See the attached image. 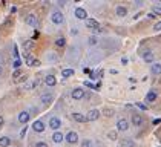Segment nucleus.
<instances>
[{
	"mask_svg": "<svg viewBox=\"0 0 161 147\" xmlns=\"http://www.w3.org/2000/svg\"><path fill=\"white\" fill-rule=\"evenodd\" d=\"M32 46H34V42H32V40L25 42V49H32Z\"/></svg>",
	"mask_w": 161,
	"mask_h": 147,
	"instance_id": "bb28decb",
	"label": "nucleus"
},
{
	"mask_svg": "<svg viewBox=\"0 0 161 147\" xmlns=\"http://www.w3.org/2000/svg\"><path fill=\"white\" fill-rule=\"evenodd\" d=\"M107 138H109V139H117V132L115 130H111L109 133H107Z\"/></svg>",
	"mask_w": 161,
	"mask_h": 147,
	"instance_id": "c85d7f7f",
	"label": "nucleus"
},
{
	"mask_svg": "<svg viewBox=\"0 0 161 147\" xmlns=\"http://www.w3.org/2000/svg\"><path fill=\"white\" fill-rule=\"evenodd\" d=\"M135 144H133V141H131V139H123L121 141V147H133Z\"/></svg>",
	"mask_w": 161,
	"mask_h": 147,
	"instance_id": "393cba45",
	"label": "nucleus"
},
{
	"mask_svg": "<svg viewBox=\"0 0 161 147\" xmlns=\"http://www.w3.org/2000/svg\"><path fill=\"white\" fill-rule=\"evenodd\" d=\"M37 84H38V80H35V81H31V83L26 84V89H34V86H37Z\"/></svg>",
	"mask_w": 161,
	"mask_h": 147,
	"instance_id": "cd10ccee",
	"label": "nucleus"
},
{
	"mask_svg": "<svg viewBox=\"0 0 161 147\" xmlns=\"http://www.w3.org/2000/svg\"><path fill=\"white\" fill-rule=\"evenodd\" d=\"M98 117H100V112L97 109H92V110H89L88 115H86V121H95Z\"/></svg>",
	"mask_w": 161,
	"mask_h": 147,
	"instance_id": "f03ea898",
	"label": "nucleus"
},
{
	"mask_svg": "<svg viewBox=\"0 0 161 147\" xmlns=\"http://www.w3.org/2000/svg\"><path fill=\"white\" fill-rule=\"evenodd\" d=\"M86 26L88 28H91V29H98V22L97 20H94V18H86Z\"/></svg>",
	"mask_w": 161,
	"mask_h": 147,
	"instance_id": "1a4fd4ad",
	"label": "nucleus"
},
{
	"mask_svg": "<svg viewBox=\"0 0 161 147\" xmlns=\"http://www.w3.org/2000/svg\"><path fill=\"white\" fill-rule=\"evenodd\" d=\"M35 147H48V144H46V143H37Z\"/></svg>",
	"mask_w": 161,
	"mask_h": 147,
	"instance_id": "4c0bfd02",
	"label": "nucleus"
},
{
	"mask_svg": "<svg viewBox=\"0 0 161 147\" xmlns=\"http://www.w3.org/2000/svg\"><path fill=\"white\" fill-rule=\"evenodd\" d=\"M117 129L121 130V132H126L127 129H129V123H127L124 118H120L118 121H117Z\"/></svg>",
	"mask_w": 161,
	"mask_h": 147,
	"instance_id": "f257e3e1",
	"label": "nucleus"
},
{
	"mask_svg": "<svg viewBox=\"0 0 161 147\" xmlns=\"http://www.w3.org/2000/svg\"><path fill=\"white\" fill-rule=\"evenodd\" d=\"M2 124H3V117L0 115V126H2Z\"/></svg>",
	"mask_w": 161,
	"mask_h": 147,
	"instance_id": "79ce46f5",
	"label": "nucleus"
},
{
	"mask_svg": "<svg viewBox=\"0 0 161 147\" xmlns=\"http://www.w3.org/2000/svg\"><path fill=\"white\" fill-rule=\"evenodd\" d=\"M66 141H68L69 144H75L78 141V135L75 132H69L68 135H66Z\"/></svg>",
	"mask_w": 161,
	"mask_h": 147,
	"instance_id": "39448f33",
	"label": "nucleus"
},
{
	"mask_svg": "<svg viewBox=\"0 0 161 147\" xmlns=\"http://www.w3.org/2000/svg\"><path fill=\"white\" fill-rule=\"evenodd\" d=\"M137 107H140L141 110H146V106H144L143 103H137Z\"/></svg>",
	"mask_w": 161,
	"mask_h": 147,
	"instance_id": "c9c22d12",
	"label": "nucleus"
},
{
	"mask_svg": "<svg viewBox=\"0 0 161 147\" xmlns=\"http://www.w3.org/2000/svg\"><path fill=\"white\" fill-rule=\"evenodd\" d=\"M121 63H123V64H127V58H126V57L121 58Z\"/></svg>",
	"mask_w": 161,
	"mask_h": 147,
	"instance_id": "ea45409f",
	"label": "nucleus"
},
{
	"mask_svg": "<svg viewBox=\"0 0 161 147\" xmlns=\"http://www.w3.org/2000/svg\"><path fill=\"white\" fill-rule=\"evenodd\" d=\"M84 86H86V88H92V89H94V84L89 83V81H84Z\"/></svg>",
	"mask_w": 161,
	"mask_h": 147,
	"instance_id": "58836bf2",
	"label": "nucleus"
},
{
	"mask_svg": "<svg viewBox=\"0 0 161 147\" xmlns=\"http://www.w3.org/2000/svg\"><path fill=\"white\" fill-rule=\"evenodd\" d=\"M153 31H161V22H158L155 26H153Z\"/></svg>",
	"mask_w": 161,
	"mask_h": 147,
	"instance_id": "f704fd0d",
	"label": "nucleus"
},
{
	"mask_svg": "<svg viewBox=\"0 0 161 147\" xmlns=\"http://www.w3.org/2000/svg\"><path fill=\"white\" fill-rule=\"evenodd\" d=\"M2 72H3V69H2V66H0V75H2Z\"/></svg>",
	"mask_w": 161,
	"mask_h": 147,
	"instance_id": "37998d69",
	"label": "nucleus"
},
{
	"mask_svg": "<svg viewBox=\"0 0 161 147\" xmlns=\"http://www.w3.org/2000/svg\"><path fill=\"white\" fill-rule=\"evenodd\" d=\"M25 22H26V23H28L29 26H32V28H35V26L38 25V22H37V17H35L34 14H29L28 17H26V18H25Z\"/></svg>",
	"mask_w": 161,
	"mask_h": 147,
	"instance_id": "7ed1b4c3",
	"label": "nucleus"
},
{
	"mask_svg": "<svg viewBox=\"0 0 161 147\" xmlns=\"http://www.w3.org/2000/svg\"><path fill=\"white\" fill-rule=\"evenodd\" d=\"M18 121L22 124L28 123L29 121V112H22V113H20V115H18Z\"/></svg>",
	"mask_w": 161,
	"mask_h": 147,
	"instance_id": "9b49d317",
	"label": "nucleus"
},
{
	"mask_svg": "<svg viewBox=\"0 0 161 147\" xmlns=\"http://www.w3.org/2000/svg\"><path fill=\"white\" fill-rule=\"evenodd\" d=\"M42 103L45 106H48V104L52 103V95H51V93H43V95H42Z\"/></svg>",
	"mask_w": 161,
	"mask_h": 147,
	"instance_id": "ddd939ff",
	"label": "nucleus"
},
{
	"mask_svg": "<svg viewBox=\"0 0 161 147\" xmlns=\"http://www.w3.org/2000/svg\"><path fill=\"white\" fill-rule=\"evenodd\" d=\"M26 61H28V66H38V64H40L38 60L32 58V57H29V55H26Z\"/></svg>",
	"mask_w": 161,
	"mask_h": 147,
	"instance_id": "412c9836",
	"label": "nucleus"
},
{
	"mask_svg": "<svg viewBox=\"0 0 161 147\" xmlns=\"http://www.w3.org/2000/svg\"><path fill=\"white\" fill-rule=\"evenodd\" d=\"M127 14V9L124 8V6H118V8H117V16L118 17H124Z\"/></svg>",
	"mask_w": 161,
	"mask_h": 147,
	"instance_id": "4be33fe9",
	"label": "nucleus"
},
{
	"mask_svg": "<svg viewBox=\"0 0 161 147\" xmlns=\"http://www.w3.org/2000/svg\"><path fill=\"white\" fill-rule=\"evenodd\" d=\"M146 100H147L149 103H153V101L157 100V92L149 90V92H147V95H146Z\"/></svg>",
	"mask_w": 161,
	"mask_h": 147,
	"instance_id": "dca6fc26",
	"label": "nucleus"
},
{
	"mask_svg": "<svg viewBox=\"0 0 161 147\" xmlns=\"http://www.w3.org/2000/svg\"><path fill=\"white\" fill-rule=\"evenodd\" d=\"M104 115H106V117H112L113 112H112L111 109H104Z\"/></svg>",
	"mask_w": 161,
	"mask_h": 147,
	"instance_id": "72a5a7b5",
	"label": "nucleus"
},
{
	"mask_svg": "<svg viewBox=\"0 0 161 147\" xmlns=\"http://www.w3.org/2000/svg\"><path fill=\"white\" fill-rule=\"evenodd\" d=\"M132 123L135 124V126H141V123H143V118H141V115L140 113H132Z\"/></svg>",
	"mask_w": 161,
	"mask_h": 147,
	"instance_id": "9d476101",
	"label": "nucleus"
},
{
	"mask_svg": "<svg viewBox=\"0 0 161 147\" xmlns=\"http://www.w3.org/2000/svg\"><path fill=\"white\" fill-rule=\"evenodd\" d=\"M75 17L80 18V20H86L88 18V12H86V9H83V8H77L75 9Z\"/></svg>",
	"mask_w": 161,
	"mask_h": 147,
	"instance_id": "0eeeda50",
	"label": "nucleus"
},
{
	"mask_svg": "<svg viewBox=\"0 0 161 147\" xmlns=\"http://www.w3.org/2000/svg\"><path fill=\"white\" fill-rule=\"evenodd\" d=\"M143 58H144V61H146V63H152V61H153V54H152L150 51H147V52H144Z\"/></svg>",
	"mask_w": 161,
	"mask_h": 147,
	"instance_id": "aec40b11",
	"label": "nucleus"
},
{
	"mask_svg": "<svg viewBox=\"0 0 161 147\" xmlns=\"http://www.w3.org/2000/svg\"><path fill=\"white\" fill-rule=\"evenodd\" d=\"M62 75H63L65 78H68V77L74 75V69H63V71H62Z\"/></svg>",
	"mask_w": 161,
	"mask_h": 147,
	"instance_id": "5701e85b",
	"label": "nucleus"
},
{
	"mask_svg": "<svg viewBox=\"0 0 161 147\" xmlns=\"http://www.w3.org/2000/svg\"><path fill=\"white\" fill-rule=\"evenodd\" d=\"M52 22L55 23V25L63 23V14H62V12H58V11L54 12V14H52Z\"/></svg>",
	"mask_w": 161,
	"mask_h": 147,
	"instance_id": "6e6552de",
	"label": "nucleus"
},
{
	"mask_svg": "<svg viewBox=\"0 0 161 147\" xmlns=\"http://www.w3.org/2000/svg\"><path fill=\"white\" fill-rule=\"evenodd\" d=\"M60 126H62V121H60V119L57 118V117H54V118H51L49 119V127L51 129H54V130H57Z\"/></svg>",
	"mask_w": 161,
	"mask_h": 147,
	"instance_id": "423d86ee",
	"label": "nucleus"
},
{
	"mask_svg": "<svg viewBox=\"0 0 161 147\" xmlns=\"http://www.w3.org/2000/svg\"><path fill=\"white\" fill-rule=\"evenodd\" d=\"M26 130H28V129H26V126H25V129H22V130H20V136H22V138L26 135Z\"/></svg>",
	"mask_w": 161,
	"mask_h": 147,
	"instance_id": "e433bc0d",
	"label": "nucleus"
},
{
	"mask_svg": "<svg viewBox=\"0 0 161 147\" xmlns=\"http://www.w3.org/2000/svg\"><path fill=\"white\" fill-rule=\"evenodd\" d=\"M152 72L155 75H160L161 74V63H152Z\"/></svg>",
	"mask_w": 161,
	"mask_h": 147,
	"instance_id": "6ab92c4d",
	"label": "nucleus"
},
{
	"mask_svg": "<svg viewBox=\"0 0 161 147\" xmlns=\"http://www.w3.org/2000/svg\"><path fill=\"white\" fill-rule=\"evenodd\" d=\"M0 61H2V63H5V55H0Z\"/></svg>",
	"mask_w": 161,
	"mask_h": 147,
	"instance_id": "a19ab883",
	"label": "nucleus"
},
{
	"mask_svg": "<svg viewBox=\"0 0 161 147\" xmlns=\"http://www.w3.org/2000/svg\"><path fill=\"white\" fill-rule=\"evenodd\" d=\"M72 118L75 119V121H78V123H84L86 121V117L82 115V113H78V112H74L72 113Z\"/></svg>",
	"mask_w": 161,
	"mask_h": 147,
	"instance_id": "4468645a",
	"label": "nucleus"
},
{
	"mask_svg": "<svg viewBox=\"0 0 161 147\" xmlns=\"http://www.w3.org/2000/svg\"><path fill=\"white\" fill-rule=\"evenodd\" d=\"M20 64H22V61H20L18 58H17V60H14V63H12V66H14L16 69H18V68H20Z\"/></svg>",
	"mask_w": 161,
	"mask_h": 147,
	"instance_id": "7c9ffc66",
	"label": "nucleus"
},
{
	"mask_svg": "<svg viewBox=\"0 0 161 147\" xmlns=\"http://www.w3.org/2000/svg\"><path fill=\"white\" fill-rule=\"evenodd\" d=\"M83 97H84V90L82 88H77V89L72 90V98L74 100H82Z\"/></svg>",
	"mask_w": 161,
	"mask_h": 147,
	"instance_id": "20e7f679",
	"label": "nucleus"
},
{
	"mask_svg": "<svg viewBox=\"0 0 161 147\" xmlns=\"http://www.w3.org/2000/svg\"><path fill=\"white\" fill-rule=\"evenodd\" d=\"M45 83L48 84L49 88H52V86L57 83V81H55V77H54V75H46V78H45Z\"/></svg>",
	"mask_w": 161,
	"mask_h": 147,
	"instance_id": "2eb2a0df",
	"label": "nucleus"
},
{
	"mask_svg": "<svg viewBox=\"0 0 161 147\" xmlns=\"http://www.w3.org/2000/svg\"><path fill=\"white\" fill-rule=\"evenodd\" d=\"M82 147H91V141H89V139H83Z\"/></svg>",
	"mask_w": 161,
	"mask_h": 147,
	"instance_id": "2f4dec72",
	"label": "nucleus"
},
{
	"mask_svg": "<svg viewBox=\"0 0 161 147\" xmlns=\"http://www.w3.org/2000/svg\"><path fill=\"white\" fill-rule=\"evenodd\" d=\"M20 75H23V74L20 72L18 69H17L14 74H12V78H14V81H16V83H18V80H20Z\"/></svg>",
	"mask_w": 161,
	"mask_h": 147,
	"instance_id": "a878e982",
	"label": "nucleus"
},
{
	"mask_svg": "<svg viewBox=\"0 0 161 147\" xmlns=\"http://www.w3.org/2000/svg\"><path fill=\"white\" fill-rule=\"evenodd\" d=\"M32 129H34L35 132H38V133H42L45 130V124L42 121H35L34 124H32Z\"/></svg>",
	"mask_w": 161,
	"mask_h": 147,
	"instance_id": "f8f14e48",
	"label": "nucleus"
},
{
	"mask_svg": "<svg viewBox=\"0 0 161 147\" xmlns=\"http://www.w3.org/2000/svg\"><path fill=\"white\" fill-rule=\"evenodd\" d=\"M52 139H54V143H62L63 139H65V136H63V133H60V132H55L52 135Z\"/></svg>",
	"mask_w": 161,
	"mask_h": 147,
	"instance_id": "f3484780",
	"label": "nucleus"
},
{
	"mask_svg": "<svg viewBox=\"0 0 161 147\" xmlns=\"http://www.w3.org/2000/svg\"><path fill=\"white\" fill-rule=\"evenodd\" d=\"M97 37H89V45H97Z\"/></svg>",
	"mask_w": 161,
	"mask_h": 147,
	"instance_id": "473e14b6",
	"label": "nucleus"
},
{
	"mask_svg": "<svg viewBox=\"0 0 161 147\" xmlns=\"http://www.w3.org/2000/svg\"><path fill=\"white\" fill-rule=\"evenodd\" d=\"M152 14H153V16H161V6H160V5H155V6L152 8Z\"/></svg>",
	"mask_w": 161,
	"mask_h": 147,
	"instance_id": "b1692460",
	"label": "nucleus"
},
{
	"mask_svg": "<svg viewBox=\"0 0 161 147\" xmlns=\"http://www.w3.org/2000/svg\"><path fill=\"white\" fill-rule=\"evenodd\" d=\"M57 46H65V38L63 37H58L57 38Z\"/></svg>",
	"mask_w": 161,
	"mask_h": 147,
	"instance_id": "c756f323",
	"label": "nucleus"
},
{
	"mask_svg": "<svg viewBox=\"0 0 161 147\" xmlns=\"http://www.w3.org/2000/svg\"><path fill=\"white\" fill-rule=\"evenodd\" d=\"M11 144V139L8 136H0V147H8Z\"/></svg>",
	"mask_w": 161,
	"mask_h": 147,
	"instance_id": "a211bd4d",
	"label": "nucleus"
}]
</instances>
